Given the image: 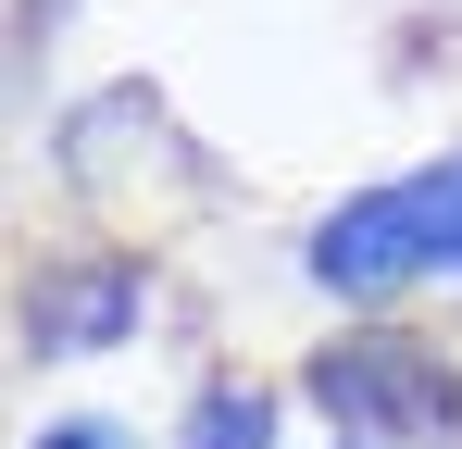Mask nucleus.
I'll use <instances>...</instances> for the list:
<instances>
[{
	"mask_svg": "<svg viewBox=\"0 0 462 449\" xmlns=\"http://www.w3.org/2000/svg\"><path fill=\"white\" fill-rule=\"evenodd\" d=\"M312 275L337 299H375V288H412V275H462V162L438 175H400L375 200L312 224Z\"/></svg>",
	"mask_w": 462,
	"mask_h": 449,
	"instance_id": "nucleus-1",
	"label": "nucleus"
},
{
	"mask_svg": "<svg viewBox=\"0 0 462 449\" xmlns=\"http://www.w3.org/2000/svg\"><path fill=\"white\" fill-rule=\"evenodd\" d=\"M38 449H138V437H125V425H51Z\"/></svg>",
	"mask_w": 462,
	"mask_h": 449,
	"instance_id": "nucleus-5",
	"label": "nucleus"
},
{
	"mask_svg": "<svg viewBox=\"0 0 462 449\" xmlns=\"http://www.w3.org/2000/svg\"><path fill=\"white\" fill-rule=\"evenodd\" d=\"M263 437H275V399L263 387H213L188 412V449H263Z\"/></svg>",
	"mask_w": 462,
	"mask_h": 449,
	"instance_id": "nucleus-4",
	"label": "nucleus"
},
{
	"mask_svg": "<svg viewBox=\"0 0 462 449\" xmlns=\"http://www.w3.org/2000/svg\"><path fill=\"white\" fill-rule=\"evenodd\" d=\"M125 288H138V275H63V312H25V325H38V350H76V337H113V325H138V312H125Z\"/></svg>",
	"mask_w": 462,
	"mask_h": 449,
	"instance_id": "nucleus-3",
	"label": "nucleus"
},
{
	"mask_svg": "<svg viewBox=\"0 0 462 449\" xmlns=\"http://www.w3.org/2000/svg\"><path fill=\"white\" fill-rule=\"evenodd\" d=\"M312 399H325V425H350V437L375 449H438L462 437V374L425 350V337H337V350H312Z\"/></svg>",
	"mask_w": 462,
	"mask_h": 449,
	"instance_id": "nucleus-2",
	"label": "nucleus"
}]
</instances>
